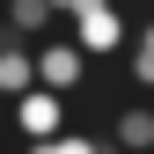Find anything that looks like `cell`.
Instances as JSON below:
<instances>
[{
    "label": "cell",
    "mask_w": 154,
    "mask_h": 154,
    "mask_svg": "<svg viewBox=\"0 0 154 154\" xmlns=\"http://www.w3.org/2000/svg\"><path fill=\"white\" fill-rule=\"evenodd\" d=\"M66 37L88 51V59H110V51H125V44H132V29H125V8H118V0H95V8H81V15L66 22Z\"/></svg>",
    "instance_id": "cell-1"
},
{
    "label": "cell",
    "mask_w": 154,
    "mask_h": 154,
    "mask_svg": "<svg viewBox=\"0 0 154 154\" xmlns=\"http://www.w3.org/2000/svg\"><path fill=\"white\" fill-rule=\"evenodd\" d=\"M8 125L22 132V147L29 140H51V132H66V95L59 88H22L8 103Z\"/></svg>",
    "instance_id": "cell-2"
},
{
    "label": "cell",
    "mask_w": 154,
    "mask_h": 154,
    "mask_svg": "<svg viewBox=\"0 0 154 154\" xmlns=\"http://www.w3.org/2000/svg\"><path fill=\"white\" fill-rule=\"evenodd\" d=\"M81 81H88V51L73 44V37H44V44H37V88L73 95Z\"/></svg>",
    "instance_id": "cell-3"
},
{
    "label": "cell",
    "mask_w": 154,
    "mask_h": 154,
    "mask_svg": "<svg viewBox=\"0 0 154 154\" xmlns=\"http://www.w3.org/2000/svg\"><path fill=\"white\" fill-rule=\"evenodd\" d=\"M0 22H8V37H22V44H44V37H59V15H51V0H0Z\"/></svg>",
    "instance_id": "cell-4"
},
{
    "label": "cell",
    "mask_w": 154,
    "mask_h": 154,
    "mask_svg": "<svg viewBox=\"0 0 154 154\" xmlns=\"http://www.w3.org/2000/svg\"><path fill=\"white\" fill-rule=\"evenodd\" d=\"M22 88H37V44H22V37H0V95H22Z\"/></svg>",
    "instance_id": "cell-5"
},
{
    "label": "cell",
    "mask_w": 154,
    "mask_h": 154,
    "mask_svg": "<svg viewBox=\"0 0 154 154\" xmlns=\"http://www.w3.org/2000/svg\"><path fill=\"white\" fill-rule=\"evenodd\" d=\"M110 140L125 154H154V103H125L118 118H110Z\"/></svg>",
    "instance_id": "cell-6"
},
{
    "label": "cell",
    "mask_w": 154,
    "mask_h": 154,
    "mask_svg": "<svg viewBox=\"0 0 154 154\" xmlns=\"http://www.w3.org/2000/svg\"><path fill=\"white\" fill-rule=\"evenodd\" d=\"M132 88H154V15L132 29Z\"/></svg>",
    "instance_id": "cell-7"
},
{
    "label": "cell",
    "mask_w": 154,
    "mask_h": 154,
    "mask_svg": "<svg viewBox=\"0 0 154 154\" xmlns=\"http://www.w3.org/2000/svg\"><path fill=\"white\" fill-rule=\"evenodd\" d=\"M22 154H95V140H88V132H73V125H66V132H51V140H29Z\"/></svg>",
    "instance_id": "cell-8"
},
{
    "label": "cell",
    "mask_w": 154,
    "mask_h": 154,
    "mask_svg": "<svg viewBox=\"0 0 154 154\" xmlns=\"http://www.w3.org/2000/svg\"><path fill=\"white\" fill-rule=\"evenodd\" d=\"M81 8H95V0H51V15H59V22H73Z\"/></svg>",
    "instance_id": "cell-9"
},
{
    "label": "cell",
    "mask_w": 154,
    "mask_h": 154,
    "mask_svg": "<svg viewBox=\"0 0 154 154\" xmlns=\"http://www.w3.org/2000/svg\"><path fill=\"white\" fill-rule=\"evenodd\" d=\"M95 154H125V147H118V140H95Z\"/></svg>",
    "instance_id": "cell-10"
},
{
    "label": "cell",
    "mask_w": 154,
    "mask_h": 154,
    "mask_svg": "<svg viewBox=\"0 0 154 154\" xmlns=\"http://www.w3.org/2000/svg\"><path fill=\"white\" fill-rule=\"evenodd\" d=\"M0 37H8V22H0Z\"/></svg>",
    "instance_id": "cell-11"
}]
</instances>
